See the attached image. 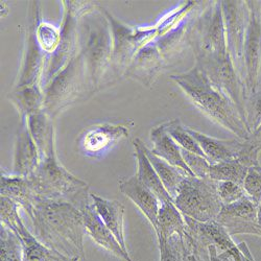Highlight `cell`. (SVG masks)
Segmentation results:
<instances>
[{"mask_svg":"<svg viewBox=\"0 0 261 261\" xmlns=\"http://www.w3.org/2000/svg\"><path fill=\"white\" fill-rule=\"evenodd\" d=\"M248 167L239 160L226 161L210 165L209 179L217 182L229 181L244 186Z\"/></svg>","mask_w":261,"mask_h":261,"instance_id":"29","label":"cell"},{"mask_svg":"<svg viewBox=\"0 0 261 261\" xmlns=\"http://www.w3.org/2000/svg\"><path fill=\"white\" fill-rule=\"evenodd\" d=\"M170 80L213 122L228 129L238 139L248 140L250 138L251 129L236 106L211 83L197 65L187 72L171 75Z\"/></svg>","mask_w":261,"mask_h":261,"instance_id":"2","label":"cell"},{"mask_svg":"<svg viewBox=\"0 0 261 261\" xmlns=\"http://www.w3.org/2000/svg\"><path fill=\"white\" fill-rule=\"evenodd\" d=\"M133 145L135 148V158L137 160V172L136 177L138 180L151 192H153L160 203L170 202L173 203V200L169 195V193L164 188L159 176L157 175L156 170L153 165L150 164L146 154H145V145L141 141V139L136 138L133 141Z\"/></svg>","mask_w":261,"mask_h":261,"instance_id":"22","label":"cell"},{"mask_svg":"<svg viewBox=\"0 0 261 261\" xmlns=\"http://www.w3.org/2000/svg\"><path fill=\"white\" fill-rule=\"evenodd\" d=\"M195 65L204 71L215 87L231 99L246 119V87L230 56L198 60Z\"/></svg>","mask_w":261,"mask_h":261,"instance_id":"10","label":"cell"},{"mask_svg":"<svg viewBox=\"0 0 261 261\" xmlns=\"http://www.w3.org/2000/svg\"><path fill=\"white\" fill-rule=\"evenodd\" d=\"M195 61L229 55L222 2H209L187 32Z\"/></svg>","mask_w":261,"mask_h":261,"instance_id":"5","label":"cell"},{"mask_svg":"<svg viewBox=\"0 0 261 261\" xmlns=\"http://www.w3.org/2000/svg\"><path fill=\"white\" fill-rule=\"evenodd\" d=\"M222 8L227 39V49L235 68L243 79V56L248 24L247 4L246 2H232L230 0V2H222Z\"/></svg>","mask_w":261,"mask_h":261,"instance_id":"13","label":"cell"},{"mask_svg":"<svg viewBox=\"0 0 261 261\" xmlns=\"http://www.w3.org/2000/svg\"><path fill=\"white\" fill-rule=\"evenodd\" d=\"M150 141L153 143V148L150 151L155 156L177 167L187 177H194L183 159L181 147L169 136L164 122L150 130Z\"/></svg>","mask_w":261,"mask_h":261,"instance_id":"21","label":"cell"},{"mask_svg":"<svg viewBox=\"0 0 261 261\" xmlns=\"http://www.w3.org/2000/svg\"><path fill=\"white\" fill-rule=\"evenodd\" d=\"M30 179L38 198L68 202L80 210L91 202L88 184L73 176L59 161L56 139L48 145Z\"/></svg>","mask_w":261,"mask_h":261,"instance_id":"4","label":"cell"},{"mask_svg":"<svg viewBox=\"0 0 261 261\" xmlns=\"http://www.w3.org/2000/svg\"><path fill=\"white\" fill-rule=\"evenodd\" d=\"M12 231L20 239L23 261H81L80 258L67 257L40 243L22 220L18 222Z\"/></svg>","mask_w":261,"mask_h":261,"instance_id":"20","label":"cell"},{"mask_svg":"<svg viewBox=\"0 0 261 261\" xmlns=\"http://www.w3.org/2000/svg\"><path fill=\"white\" fill-rule=\"evenodd\" d=\"M21 119L22 122L15 142L12 175L30 178L38 168L41 157L37 144L30 133L25 118Z\"/></svg>","mask_w":261,"mask_h":261,"instance_id":"17","label":"cell"},{"mask_svg":"<svg viewBox=\"0 0 261 261\" xmlns=\"http://www.w3.org/2000/svg\"><path fill=\"white\" fill-rule=\"evenodd\" d=\"M37 39L41 48L48 57L51 56L59 46L61 39V29L50 23L41 21L37 28Z\"/></svg>","mask_w":261,"mask_h":261,"instance_id":"32","label":"cell"},{"mask_svg":"<svg viewBox=\"0 0 261 261\" xmlns=\"http://www.w3.org/2000/svg\"><path fill=\"white\" fill-rule=\"evenodd\" d=\"M9 99L18 109L21 118L43 110L44 95L41 85L14 89L9 93Z\"/></svg>","mask_w":261,"mask_h":261,"instance_id":"27","label":"cell"},{"mask_svg":"<svg viewBox=\"0 0 261 261\" xmlns=\"http://www.w3.org/2000/svg\"><path fill=\"white\" fill-rule=\"evenodd\" d=\"M187 130L197 140L211 165L226 161L238 160L245 140L238 138L228 140L216 139L190 127H187Z\"/></svg>","mask_w":261,"mask_h":261,"instance_id":"18","label":"cell"},{"mask_svg":"<svg viewBox=\"0 0 261 261\" xmlns=\"http://www.w3.org/2000/svg\"><path fill=\"white\" fill-rule=\"evenodd\" d=\"M237 248H238L239 252L242 253L244 261H255V259H254V257H253L249 247L247 246V243H245V242L241 243L239 245H237Z\"/></svg>","mask_w":261,"mask_h":261,"instance_id":"38","label":"cell"},{"mask_svg":"<svg viewBox=\"0 0 261 261\" xmlns=\"http://www.w3.org/2000/svg\"><path fill=\"white\" fill-rule=\"evenodd\" d=\"M22 118H25L27 120L30 133L37 144L40 157L42 158L50 142L56 139L54 119L44 110L38 111Z\"/></svg>","mask_w":261,"mask_h":261,"instance_id":"26","label":"cell"},{"mask_svg":"<svg viewBox=\"0 0 261 261\" xmlns=\"http://www.w3.org/2000/svg\"><path fill=\"white\" fill-rule=\"evenodd\" d=\"M0 246H2V260L23 261L22 246L19 237L4 224L0 225Z\"/></svg>","mask_w":261,"mask_h":261,"instance_id":"31","label":"cell"},{"mask_svg":"<svg viewBox=\"0 0 261 261\" xmlns=\"http://www.w3.org/2000/svg\"><path fill=\"white\" fill-rule=\"evenodd\" d=\"M244 188L248 197L259 205L261 202V165L248 168Z\"/></svg>","mask_w":261,"mask_h":261,"instance_id":"33","label":"cell"},{"mask_svg":"<svg viewBox=\"0 0 261 261\" xmlns=\"http://www.w3.org/2000/svg\"><path fill=\"white\" fill-rule=\"evenodd\" d=\"M155 232L158 238V244L164 243L175 234L185 236L186 222L183 214L178 210L175 204L170 202L161 203Z\"/></svg>","mask_w":261,"mask_h":261,"instance_id":"25","label":"cell"},{"mask_svg":"<svg viewBox=\"0 0 261 261\" xmlns=\"http://www.w3.org/2000/svg\"><path fill=\"white\" fill-rule=\"evenodd\" d=\"M80 53L83 55L89 93L97 91L107 72L113 67V35L107 12L87 6L79 22Z\"/></svg>","mask_w":261,"mask_h":261,"instance_id":"3","label":"cell"},{"mask_svg":"<svg viewBox=\"0 0 261 261\" xmlns=\"http://www.w3.org/2000/svg\"><path fill=\"white\" fill-rule=\"evenodd\" d=\"M173 204L184 215L200 223L216 221L223 204L217 193V181L186 177Z\"/></svg>","mask_w":261,"mask_h":261,"instance_id":"7","label":"cell"},{"mask_svg":"<svg viewBox=\"0 0 261 261\" xmlns=\"http://www.w3.org/2000/svg\"><path fill=\"white\" fill-rule=\"evenodd\" d=\"M81 212L86 234H88L94 243L123 261H133L128 253L121 248L111 230L103 224L94 208L92 200L81 210Z\"/></svg>","mask_w":261,"mask_h":261,"instance_id":"16","label":"cell"},{"mask_svg":"<svg viewBox=\"0 0 261 261\" xmlns=\"http://www.w3.org/2000/svg\"><path fill=\"white\" fill-rule=\"evenodd\" d=\"M258 221H259V224L261 225V202L258 207Z\"/></svg>","mask_w":261,"mask_h":261,"instance_id":"39","label":"cell"},{"mask_svg":"<svg viewBox=\"0 0 261 261\" xmlns=\"http://www.w3.org/2000/svg\"><path fill=\"white\" fill-rule=\"evenodd\" d=\"M182 156L193 173L194 177L200 178V179H209V171H210V163L208 160L200 155L190 153V151H187L185 149H182Z\"/></svg>","mask_w":261,"mask_h":261,"instance_id":"36","label":"cell"},{"mask_svg":"<svg viewBox=\"0 0 261 261\" xmlns=\"http://www.w3.org/2000/svg\"><path fill=\"white\" fill-rule=\"evenodd\" d=\"M2 197H6L17 203L27 213L33 208L37 200L33 182L30 178L18 177L14 175H6L2 172Z\"/></svg>","mask_w":261,"mask_h":261,"instance_id":"24","label":"cell"},{"mask_svg":"<svg viewBox=\"0 0 261 261\" xmlns=\"http://www.w3.org/2000/svg\"><path fill=\"white\" fill-rule=\"evenodd\" d=\"M165 128L169 136L173 139L182 149H185L190 153L200 155L204 158H206L204 151L200 147L199 143L197 142L187 130V127H185L180 119H173L164 122ZM207 159V158H206Z\"/></svg>","mask_w":261,"mask_h":261,"instance_id":"30","label":"cell"},{"mask_svg":"<svg viewBox=\"0 0 261 261\" xmlns=\"http://www.w3.org/2000/svg\"><path fill=\"white\" fill-rule=\"evenodd\" d=\"M129 128L119 123H100L87 128L80 138V148L87 156H98L128 137Z\"/></svg>","mask_w":261,"mask_h":261,"instance_id":"15","label":"cell"},{"mask_svg":"<svg viewBox=\"0 0 261 261\" xmlns=\"http://www.w3.org/2000/svg\"><path fill=\"white\" fill-rule=\"evenodd\" d=\"M248 24L243 56V80L247 97L261 84V2H246Z\"/></svg>","mask_w":261,"mask_h":261,"instance_id":"11","label":"cell"},{"mask_svg":"<svg viewBox=\"0 0 261 261\" xmlns=\"http://www.w3.org/2000/svg\"><path fill=\"white\" fill-rule=\"evenodd\" d=\"M41 21L39 2H31L28 13L24 51L14 89L37 86L42 83L48 56L43 51L37 39L36 32Z\"/></svg>","mask_w":261,"mask_h":261,"instance_id":"9","label":"cell"},{"mask_svg":"<svg viewBox=\"0 0 261 261\" xmlns=\"http://www.w3.org/2000/svg\"><path fill=\"white\" fill-rule=\"evenodd\" d=\"M88 85L86 64L79 53L48 83L42 86L44 110L53 119L65 108L74 103L86 91Z\"/></svg>","mask_w":261,"mask_h":261,"instance_id":"6","label":"cell"},{"mask_svg":"<svg viewBox=\"0 0 261 261\" xmlns=\"http://www.w3.org/2000/svg\"><path fill=\"white\" fill-rule=\"evenodd\" d=\"M217 193L223 206L233 204L247 195L244 186L229 181L217 182Z\"/></svg>","mask_w":261,"mask_h":261,"instance_id":"34","label":"cell"},{"mask_svg":"<svg viewBox=\"0 0 261 261\" xmlns=\"http://www.w3.org/2000/svg\"><path fill=\"white\" fill-rule=\"evenodd\" d=\"M246 120L252 133L261 125V90L247 97Z\"/></svg>","mask_w":261,"mask_h":261,"instance_id":"35","label":"cell"},{"mask_svg":"<svg viewBox=\"0 0 261 261\" xmlns=\"http://www.w3.org/2000/svg\"><path fill=\"white\" fill-rule=\"evenodd\" d=\"M92 203L103 224L114 234L121 248L128 253L124 238V207L118 201L107 200L97 194H90Z\"/></svg>","mask_w":261,"mask_h":261,"instance_id":"23","label":"cell"},{"mask_svg":"<svg viewBox=\"0 0 261 261\" xmlns=\"http://www.w3.org/2000/svg\"><path fill=\"white\" fill-rule=\"evenodd\" d=\"M247 141L258 150L259 155L261 154V125L256 130H254Z\"/></svg>","mask_w":261,"mask_h":261,"instance_id":"37","label":"cell"},{"mask_svg":"<svg viewBox=\"0 0 261 261\" xmlns=\"http://www.w3.org/2000/svg\"><path fill=\"white\" fill-rule=\"evenodd\" d=\"M119 190L139 208L155 230L161 206L156 195L138 180L136 175L121 179L119 181Z\"/></svg>","mask_w":261,"mask_h":261,"instance_id":"19","label":"cell"},{"mask_svg":"<svg viewBox=\"0 0 261 261\" xmlns=\"http://www.w3.org/2000/svg\"><path fill=\"white\" fill-rule=\"evenodd\" d=\"M2 261H5V260H2Z\"/></svg>","mask_w":261,"mask_h":261,"instance_id":"40","label":"cell"},{"mask_svg":"<svg viewBox=\"0 0 261 261\" xmlns=\"http://www.w3.org/2000/svg\"><path fill=\"white\" fill-rule=\"evenodd\" d=\"M258 207L259 205L248 195H245L243 199L233 204L223 206L216 222H219L231 236L236 234H251L261 237Z\"/></svg>","mask_w":261,"mask_h":261,"instance_id":"14","label":"cell"},{"mask_svg":"<svg viewBox=\"0 0 261 261\" xmlns=\"http://www.w3.org/2000/svg\"><path fill=\"white\" fill-rule=\"evenodd\" d=\"M113 35V69L118 71L127 68L137 51L153 39L154 29H136L125 25L107 12Z\"/></svg>","mask_w":261,"mask_h":261,"instance_id":"12","label":"cell"},{"mask_svg":"<svg viewBox=\"0 0 261 261\" xmlns=\"http://www.w3.org/2000/svg\"><path fill=\"white\" fill-rule=\"evenodd\" d=\"M145 154L150 164L153 165L154 169L156 170L164 188L169 193L171 199L175 200L181 183L187 176L177 167L172 166L165 160L155 156L147 147H145Z\"/></svg>","mask_w":261,"mask_h":261,"instance_id":"28","label":"cell"},{"mask_svg":"<svg viewBox=\"0 0 261 261\" xmlns=\"http://www.w3.org/2000/svg\"><path fill=\"white\" fill-rule=\"evenodd\" d=\"M28 215L40 243L67 257L85 259L86 230L80 209L65 201L37 198Z\"/></svg>","mask_w":261,"mask_h":261,"instance_id":"1","label":"cell"},{"mask_svg":"<svg viewBox=\"0 0 261 261\" xmlns=\"http://www.w3.org/2000/svg\"><path fill=\"white\" fill-rule=\"evenodd\" d=\"M87 6L76 2H63L64 17L60 28V43L56 51L47 58L41 87L48 83L80 53L79 22Z\"/></svg>","mask_w":261,"mask_h":261,"instance_id":"8","label":"cell"}]
</instances>
